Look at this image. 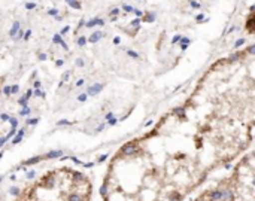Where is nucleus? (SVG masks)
<instances>
[{
    "label": "nucleus",
    "instance_id": "1",
    "mask_svg": "<svg viewBox=\"0 0 255 201\" xmlns=\"http://www.w3.org/2000/svg\"><path fill=\"white\" fill-rule=\"evenodd\" d=\"M253 130L187 100L109 158L102 201H184L212 172L242 157Z\"/></svg>",
    "mask_w": 255,
    "mask_h": 201
},
{
    "label": "nucleus",
    "instance_id": "2",
    "mask_svg": "<svg viewBox=\"0 0 255 201\" xmlns=\"http://www.w3.org/2000/svg\"><path fill=\"white\" fill-rule=\"evenodd\" d=\"M187 101L253 130L255 127V45L217 60L199 79Z\"/></svg>",
    "mask_w": 255,
    "mask_h": 201
},
{
    "label": "nucleus",
    "instance_id": "3",
    "mask_svg": "<svg viewBox=\"0 0 255 201\" xmlns=\"http://www.w3.org/2000/svg\"><path fill=\"white\" fill-rule=\"evenodd\" d=\"M94 181L73 164H55L27 179L10 201H93Z\"/></svg>",
    "mask_w": 255,
    "mask_h": 201
},
{
    "label": "nucleus",
    "instance_id": "4",
    "mask_svg": "<svg viewBox=\"0 0 255 201\" xmlns=\"http://www.w3.org/2000/svg\"><path fill=\"white\" fill-rule=\"evenodd\" d=\"M223 182L235 200L255 201V151L242 155Z\"/></svg>",
    "mask_w": 255,
    "mask_h": 201
},
{
    "label": "nucleus",
    "instance_id": "5",
    "mask_svg": "<svg viewBox=\"0 0 255 201\" xmlns=\"http://www.w3.org/2000/svg\"><path fill=\"white\" fill-rule=\"evenodd\" d=\"M193 201H238L233 199V196L229 193L227 187L224 185L223 181H220L218 184H215L214 187L205 190L203 193H200Z\"/></svg>",
    "mask_w": 255,
    "mask_h": 201
}]
</instances>
